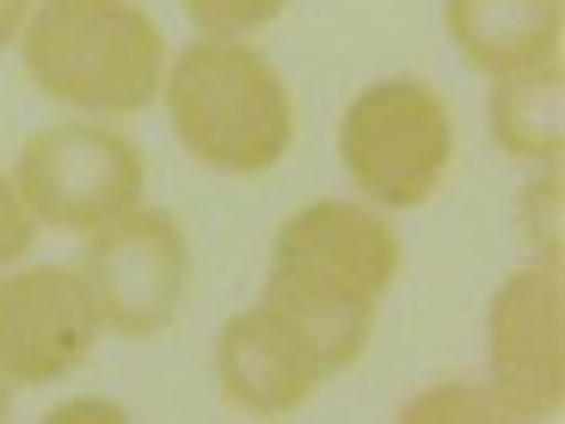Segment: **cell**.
I'll return each instance as SVG.
<instances>
[{
  "mask_svg": "<svg viewBox=\"0 0 565 424\" xmlns=\"http://www.w3.org/2000/svg\"><path fill=\"white\" fill-rule=\"evenodd\" d=\"M443 31L467 68L498 81L535 62H559L565 0H443Z\"/></svg>",
  "mask_w": 565,
  "mask_h": 424,
  "instance_id": "cell-10",
  "label": "cell"
},
{
  "mask_svg": "<svg viewBox=\"0 0 565 424\" xmlns=\"http://www.w3.org/2000/svg\"><path fill=\"white\" fill-rule=\"evenodd\" d=\"M160 105L179 148L222 179H265L296 148V93L246 38H198L167 62Z\"/></svg>",
  "mask_w": 565,
  "mask_h": 424,
  "instance_id": "cell-1",
  "label": "cell"
},
{
  "mask_svg": "<svg viewBox=\"0 0 565 424\" xmlns=\"http://www.w3.org/2000/svg\"><path fill=\"white\" fill-rule=\"evenodd\" d=\"M270 271H301V277H326L387 301L399 271H406V241H399L394 215L375 203L320 198L282 215L277 241H270Z\"/></svg>",
  "mask_w": 565,
  "mask_h": 424,
  "instance_id": "cell-8",
  "label": "cell"
},
{
  "mask_svg": "<svg viewBox=\"0 0 565 424\" xmlns=\"http://www.w3.org/2000/svg\"><path fill=\"white\" fill-rule=\"evenodd\" d=\"M510 418H523V406L498 382H443L399 406V424H510Z\"/></svg>",
  "mask_w": 565,
  "mask_h": 424,
  "instance_id": "cell-13",
  "label": "cell"
},
{
  "mask_svg": "<svg viewBox=\"0 0 565 424\" xmlns=\"http://www.w3.org/2000/svg\"><path fill=\"white\" fill-rule=\"evenodd\" d=\"M25 81L81 117H136L160 99L167 31L141 0H38L19 31Z\"/></svg>",
  "mask_w": 565,
  "mask_h": 424,
  "instance_id": "cell-2",
  "label": "cell"
},
{
  "mask_svg": "<svg viewBox=\"0 0 565 424\" xmlns=\"http://www.w3.org/2000/svg\"><path fill=\"white\" fill-rule=\"evenodd\" d=\"M486 363L523 418H559L565 400V283L559 265L529 258L486 308Z\"/></svg>",
  "mask_w": 565,
  "mask_h": 424,
  "instance_id": "cell-7",
  "label": "cell"
},
{
  "mask_svg": "<svg viewBox=\"0 0 565 424\" xmlns=\"http://www.w3.org/2000/svg\"><path fill=\"white\" fill-rule=\"evenodd\" d=\"M13 184L31 222L56 234H93L136 210L148 191V160L111 117H62L19 141Z\"/></svg>",
  "mask_w": 565,
  "mask_h": 424,
  "instance_id": "cell-4",
  "label": "cell"
},
{
  "mask_svg": "<svg viewBox=\"0 0 565 424\" xmlns=\"http://www.w3.org/2000/svg\"><path fill=\"white\" fill-rule=\"evenodd\" d=\"M320 382H326L320 357L282 308L253 301V308L222 320V332H215V388L234 412L282 418V412L308 406L320 394Z\"/></svg>",
  "mask_w": 565,
  "mask_h": 424,
  "instance_id": "cell-9",
  "label": "cell"
},
{
  "mask_svg": "<svg viewBox=\"0 0 565 424\" xmlns=\"http://www.w3.org/2000/svg\"><path fill=\"white\" fill-rule=\"evenodd\" d=\"M179 7L203 38H253V31L277 25L296 0H179Z\"/></svg>",
  "mask_w": 565,
  "mask_h": 424,
  "instance_id": "cell-15",
  "label": "cell"
},
{
  "mask_svg": "<svg viewBox=\"0 0 565 424\" xmlns=\"http://www.w3.org/2000/svg\"><path fill=\"white\" fill-rule=\"evenodd\" d=\"M31 13H38V0H0V50L19 43V31H25Z\"/></svg>",
  "mask_w": 565,
  "mask_h": 424,
  "instance_id": "cell-18",
  "label": "cell"
},
{
  "mask_svg": "<svg viewBox=\"0 0 565 424\" xmlns=\"http://www.w3.org/2000/svg\"><path fill=\"white\" fill-rule=\"evenodd\" d=\"M265 301L301 326V339L313 344L326 382L363 363L369 339H375V320H382V301L375 296L344 289V283H326V277H301V271H265Z\"/></svg>",
  "mask_w": 565,
  "mask_h": 424,
  "instance_id": "cell-11",
  "label": "cell"
},
{
  "mask_svg": "<svg viewBox=\"0 0 565 424\" xmlns=\"http://www.w3.org/2000/svg\"><path fill=\"white\" fill-rule=\"evenodd\" d=\"M50 424H129V412L117 400H62L50 406Z\"/></svg>",
  "mask_w": 565,
  "mask_h": 424,
  "instance_id": "cell-17",
  "label": "cell"
},
{
  "mask_svg": "<svg viewBox=\"0 0 565 424\" xmlns=\"http://www.w3.org/2000/svg\"><path fill=\"white\" fill-rule=\"evenodd\" d=\"M13 418V382H7V369H0V424Z\"/></svg>",
  "mask_w": 565,
  "mask_h": 424,
  "instance_id": "cell-19",
  "label": "cell"
},
{
  "mask_svg": "<svg viewBox=\"0 0 565 424\" xmlns=\"http://www.w3.org/2000/svg\"><path fill=\"white\" fill-rule=\"evenodd\" d=\"M105 326L74 265L0 271V369L13 388L68 382L93 363Z\"/></svg>",
  "mask_w": 565,
  "mask_h": 424,
  "instance_id": "cell-6",
  "label": "cell"
},
{
  "mask_svg": "<svg viewBox=\"0 0 565 424\" xmlns=\"http://www.w3.org/2000/svg\"><path fill=\"white\" fill-rule=\"evenodd\" d=\"M81 241L86 246L74 271H81L105 332L129 344L167 339L184 314V296H191V241H184L179 215L136 203Z\"/></svg>",
  "mask_w": 565,
  "mask_h": 424,
  "instance_id": "cell-5",
  "label": "cell"
},
{
  "mask_svg": "<svg viewBox=\"0 0 565 424\" xmlns=\"http://www.w3.org/2000/svg\"><path fill=\"white\" fill-rule=\"evenodd\" d=\"M486 129H492V148L504 160L553 167L565 148V68L559 62L498 74L492 99H486Z\"/></svg>",
  "mask_w": 565,
  "mask_h": 424,
  "instance_id": "cell-12",
  "label": "cell"
},
{
  "mask_svg": "<svg viewBox=\"0 0 565 424\" xmlns=\"http://www.w3.org/2000/svg\"><path fill=\"white\" fill-rule=\"evenodd\" d=\"M339 167L375 210H418L455 172V112L430 81H369L339 117Z\"/></svg>",
  "mask_w": 565,
  "mask_h": 424,
  "instance_id": "cell-3",
  "label": "cell"
},
{
  "mask_svg": "<svg viewBox=\"0 0 565 424\" xmlns=\"http://www.w3.org/2000/svg\"><path fill=\"white\" fill-rule=\"evenodd\" d=\"M31 241H38V222H31L25 198H19L13 172H0V271H13L31 253Z\"/></svg>",
  "mask_w": 565,
  "mask_h": 424,
  "instance_id": "cell-16",
  "label": "cell"
},
{
  "mask_svg": "<svg viewBox=\"0 0 565 424\" xmlns=\"http://www.w3.org/2000/svg\"><path fill=\"white\" fill-rule=\"evenodd\" d=\"M516 234H523V246L541 265H559V246H565V172H559V160L529 172L523 198H516Z\"/></svg>",
  "mask_w": 565,
  "mask_h": 424,
  "instance_id": "cell-14",
  "label": "cell"
}]
</instances>
